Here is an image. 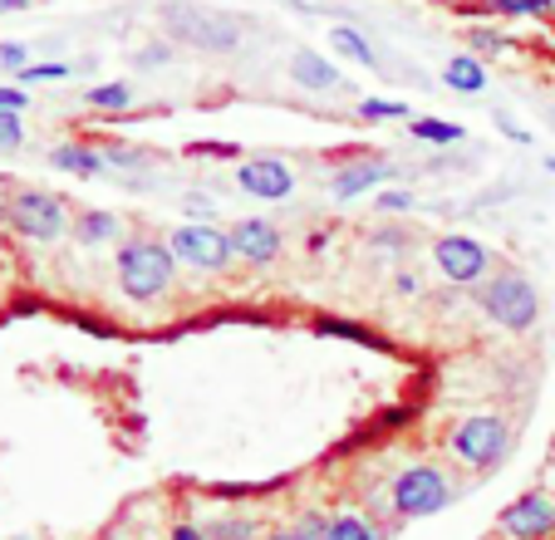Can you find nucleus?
Returning <instances> with one entry per match:
<instances>
[{
	"mask_svg": "<svg viewBox=\"0 0 555 540\" xmlns=\"http://www.w3.org/2000/svg\"><path fill=\"white\" fill-rule=\"evenodd\" d=\"M506 442H512V433H506V423L496 413H472L462 417L457 427H452V458L462 462V467H496V462L506 458Z\"/></svg>",
	"mask_w": 555,
	"mask_h": 540,
	"instance_id": "nucleus-5",
	"label": "nucleus"
},
{
	"mask_svg": "<svg viewBox=\"0 0 555 540\" xmlns=\"http://www.w3.org/2000/svg\"><path fill=\"white\" fill-rule=\"evenodd\" d=\"M25 143V124L15 108H0V147H21Z\"/></svg>",
	"mask_w": 555,
	"mask_h": 540,
	"instance_id": "nucleus-25",
	"label": "nucleus"
},
{
	"mask_svg": "<svg viewBox=\"0 0 555 540\" xmlns=\"http://www.w3.org/2000/svg\"><path fill=\"white\" fill-rule=\"evenodd\" d=\"M359 118H369V124H388V118H403V114H413L403 99H359V108H354Z\"/></svg>",
	"mask_w": 555,
	"mask_h": 540,
	"instance_id": "nucleus-20",
	"label": "nucleus"
},
{
	"mask_svg": "<svg viewBox=\"0 0 555 540\" xmlns=\"http://www.w3.org/2000/svg\"><path fill=\"white\" fill-rule=\"evenodd\" d=\"M163 25L178 44H192V50L207 54H227L242 44V25L221 11H207V5H188V0H172L163 5Z\"/></svg>",
	"mask_w": 555,
	"mask_h": 540,
	"instance_id": "nucleus-3",
	"label": "nucleus"
},
{
	"mask_svg": "<svg viewBox=\"0 0 555 540\" xmlns=\"http://www.w3.org/2000/svg\"><path fill=\"white\" fill-rule=\"evenodd\" d=\"M472 300H477V310H482L487 320L512 334H526L541 320V295H535L531 275H521V270H496V275H487V281L472 291Z\"/></svg>",
	"mask_w": 555,
	"mask_h": 540,
	"instance_id": "nucleus-2",
	"label": "nucleus"
},
{
	"mask_svg": "<svg viewBox=\"0 0 555 540\" xmlns=\"http://www.w3.org/2000/svg\"><path fill=\"white\" fill-rule=\"evenodd\" d=\"M0 227H11V192L0 188Z\"/></svg>",
	"mask_w": 555,
	"mask_h": 540,
	"instance_id": "nucleus-35",
	"label": "nucleus"
},
{
	"mask_svg": "<svg viewBox=\"0 0 555 540\" xmlns=\"http://www.w3.org/2000/svg\"><path fill=\"white\" fill-rule=\"evenodd\" d=\"M266 540H314L310 530H300V526H285V530H271Z\"/></svg>",
	"mask_w": 555,
	"mask_h": 540,
	"instance_id": "nucleus-33",
	"label": "nucleus"
},
{
	"mask_svg": "<svg viewBox=\"0 0 555 540\" xmlns=\"http://www.w3.org/2000/svg\"><path fill=\"white\" fill-rule=\"evenodd\" d=\"M413 138H423V143H462V128L457 124H442V118H413Z\"/></svg>",
	"mask_w": 555,
	"mask_h": 540,
	"instance_id": "nucleus-21",
	"label": "nucleus"
},
{
	"mask_svg": "<svg viewBox=\"0 0 555 540\" xmlns=\"http://www.w3.org/2000/svg\"><path fill=\"white\" fill-rule=\"evenodd\" d=\"M15 79H21V89L25 83H54V79H69V64H25Z\"/></svg>",
	"mask_w": 555,
	"mask_h": 540,
	"instance_id": "nucleus-23",
	"label": "nucleus"
},
{
	"mask_svg": "<svg viewBox=\"0 0 555 540\" xmlns=\"http://www.w3.org/2000/svg\"><path fill=\"white\" fill-rule=\"evenodd\" d=\"M291 74H295V83L300 89H339V69L330 60H320L314 50H295V60H291Z\"/></svg>",
	"mask_w": 555,
	"mask_h": 540,
	"instance_id": "nucleus-15",
	"label": "nucleus"
},
{
	"mask_svg": "<svg viewBox=\"0 0 555 540\" xmlns=\"http://www.w3.org/2000/svg\"><path fill=\"white\" fill-rule=\"evenodd\" d=\"M168 246L182 270H202V275H221L236 260L231 236L221 227H207V221H188V227L168 231Z\"/></svg>",
	"mask_w": 555,
	"mask_h": 540,
	"instance_id": "nucleus-6",
	"label": "nucleus"
},
{
	"mask_svg": "<svg viewBox=\"0 0 555 540\" xmlns=\"http://www.w3.org/2000/svg\"><path fill=\"white\" fill-rule=\"evenodd\" d=\"M50 163L60 167V172H69V177H104L108 172L104 153H99L94 143H60L50 153Z\"/></svg>",
	"mask_w": 555,
	"mask_h": 540,
	"instance_id": "nucleus-13",
	"label": "nucleus"
},
{
	"mask_svg": "<svg viewBox=\"0 0 555 540\" xmlns=\"http://www.w3.org/2000/svg\"><path fill=\"white\" fill-rule=\"evenodd\" d=\"M551 462H555V442H551Z\"/></svg>",
	"mask_w": 555,
	"mask_h": 540,
	"instance_id": "nucleus-36",
	"label": "nucleus"
},
{
	"mask_svg": "<svg viewBox=\"0 0 555 540\" xmlns=\"http://www.w3.org/2000/svg\"><path fill=\"white\" fill-rule=\"evenodd\" d=\"M433 260H438V275H442V281L462 285V291H477V285L487 281V270H492V250H487L482 241L457 236V231L438 236V246H433Z\"/></svg>",
	"mask_w": 555,
	"mask_h": 540,
	"instance_id": "nucleus-8",
	"label": "nucleus"
},
{
	"mask_svg": "<svg viewBox=\"0 0 555 540\" xmlns=\"http://www.w3.org/2000/svg\"><path fill=\"white\" fill-rule=\"evenodd\" d=\"M325 540H378V530L369 526L364 516H354V511H345V516L330 520V536Z\"/></svg>",
	"mask_w": 555,
	"mask_h": 540,
	"instance_id": "nucleus-19",
	"label": "nucleus"
},
{
	"mask_svg": "<svg viewBox=\"0 0 555 540\" xmlns=\"http://www.w3.org/2000/svg\"><path fill=\"white\" fill-rule=\"evenodd\" d=\"M378 207H384V211H409L413 197H409V192H384V197H378Z\"/></svg>",
	"mask_w": 555,
	"mask_h": 540,
	"instance_id": "nucleus-31",
	"label": "nucleus"
},
{
	"mask_svg": "<svg viewBox=\"0 0 555 540\" xmlns=\"http://www.w3.org/2000/svg\"><path fill=\"white\" fill-rule=\"evenodd\" d=\"M25 104H30V94H25V89H15V83H0V108H15V114H25Z\"/></svg>",
	"mask_w": 555,
	"mask_h": 540,
	"instance_id": "nucleus-30",
	"label": "nucleus"
},
{
	"mask_svg": "<svg viewBox=\"0 0 555 540\" xmlns=\"http://www.w3.org/2000/svg\"><path fill=\"white\" fill-rule=\"evenodd\" d=\"M448 501H452V487H448V477H442V467H433V462H413V467H403L399 481H393V511H399V520L438 516Z\"/></svg>",
	"mask_w": 555,
	"mask_h": 540,
	"instance_id": "nucleus-7",
	"label": "nucleus"
},
{
	"mask_svg": "<svg viewBox=\"0 0 555 540\" xmlns=\"http://www.w3.org/2000/svg\"><path fill=\"white\" fill-rule=\"evenodd\" d=\"M25 64H30V50H25V44H0V69H15V74H21Z\"/></svg>",
	"mask_w": 555,
	"mask_h": 540,
	"instance_id": "nucleus-29",
	"label": "nucleus"
},
{
	"mask_svg": "<svg viewBox=\"0 0 555 540\" xmlns=\"http://www.w3.org/2000/svg\"><path fill=\"white\" fill-rule=\"evenodd\" d=\"M227 236H231V250H236V260H251V266H271V260L281 256V246H285L281 227H275V221H266V217L236 221Z\"/></svg>",
	"mask_w": 555,
	"mask_h": 540,
	"instance_id": "nucleus-11",
	"label": "nucleus"
},
{
	"mask_svg": "<svg viewBox=\"0 0 555 540\" xmlns=\"http://www.w3.org/2000/svg\"><path fill=\"white\" fill-rule=\"evenodd\" d=\"M467 44H472L477 54H502V50H506V40H502V35H492V30H472Z\"/></svg>",
	"mask_w": 555,
	"mask_h": 540,
	"instance_id": "nucleus-28",
	"label": "nucleus"
},
{
	"mask_svg": "<svg viewBox=\"0 0 555 540\" xmlns=\"http://www.w3.org/2000/svg\"><path fill=\"white\" fill-rule=\"evenodd\" d=\"M314 330H320V334H335V339H354V344H364V349H378V334H369L364 324H349V320H320Z\"/></svg>",
	"mask_w": 555,
	"mask_h": 540,
	"instance_id": "nucleus-22",
	"label": "nucleus"
},
{
	"mask_svg": "<svg viewBox=\"0 0 555 540\" xmlns=\"http://www.w3.org/2000/svg\"><path fill=\"white\" fill-rule=\"evenodd\" d=\"M393 177V163L388 157H354L349 167H339L335 172V197H359V192L378 188V182H388Z\"/></svg>",
	"mask_w": 555,
	"mask_h": 540,
	"instance_id": "nucleus-12",
	"label": "nucleus"
},
{
	"mask_svg": "<svg viewBox=\"0 0 555 540\" xmlns=\"http://www.w3.org/2000/svg\"><path fill=\"white\" fill-rule=\"evenodd\" d=\"M172 540H211L207 526H192V520H182V526H172Z\"/></svg>",
	"mask_w": 555,
	"mask_h": 540,
	"instance_id": "nucleus-32",
	"label": "nucleus"
},
{
	"mask_svg": "<svg viewBox=\"0 0 555 540\" xmlns=\"http://www.w3.org/2000/svg\"><path fill=\"white\" fill-rule=\"evenodd\" d=\"M99 153H104V163H108V167H147V157L138 153V147H118V143H104V147H99Z\"/></svg>",
	"mask_w": 555,
	"mask_h": 540,
	"instance_id": "nucleus-27",
	"label": "nucleus"
},
{
	"mask_svg": "<svg viewBox=\"0 0 555 540\" xmlns=\"http://www.w3.org/2000/svg\"><path fill=\"white\" fill-rule=\"evenodd\" d=\"M442 83H448V89H457V94H482V89H487L482 60H472V54H452L448 69H442Z\"/></svg>",
	"mask_w": 555,
	"mask_h": 540,
	"instance_id": "nucleus-16",
	"label": "nucleus"
},
{
	"mask_svg": "<svg viewBox=\"0 0 555 540\" xmlns=\"http://www.w3.org/2000/svg\"><path fill=\"white\" fill-rule=\"evenodd\" d=\"M492 11H502V15H551L555 0H492Z\"/></svg>",
	"mask_w": 555,
	"mask_h": 540,
	"instance_id": "nucleus-24",
	"label": "nucleus"
},
{
	"mask_svg": "<svg viewBox=\"0 0 555 540\" xmlns=\"http://www.w3.org/2000/svg\"><path fill=\"white\" fill-rule=\"evenodd\" d=\"M207 536L211 540H256V530H251V520H217V526H207Z\"/></svg>",
	"mask_w": 555,
	"mask_h": 540,
	"instance_id": "nucleus-26",
	"label": "nucleus"
},
{
	"mask_svg": "<svg viewBox=\"0 0 555 540\" xmlns=\"http://www.w3.org/2000/svg\"><path fill=\"white\" fill-rule=\"evenodd\" d=\"M118 291L128 295V300L138 305H153L163 300V295L172 291V281H178V256H172L168 241L157 236H128L124 246H118Z\"/></svg>",
	"mask_w": 555,
	"mask_h": 540,
	"instance_id": "nucleus-1",
	"label": "nucleus"
},
{
	"mask_svg": "<svg viewBox=\"0 0 555 540\" xmlns=\"http://www.w3.org/2000/svg\"><path fill=\"white\" fill-rule=\"evenodd\" d=\"M506 540H551L555 536V491H526L496 516Z\"/></svg>",
	"mask_w": 555,
	"mask_h": 540,
	"instance_id": "nucleus-9",
	"label": "nucleus"
},
{
	"mask_svg": "<svg viewBox=\"0 0 555 540\" xmlns=\"http://www.w3.org/2000/svg\"><path fill=\"white\" fill-rule=\"evenodd\" d=\"M35 0H0V15H15V11H30Z\"/></svg>",
	"mask_w": 555,
	"mask_h": 540,
	"instance_id": "nucleus-34",
	"label": "nucleus"
},
{
	"mask_svg": "<svg viewBox=\"0 0 555 540\" xmlns=\"http://www.w3.org/2000/svg\"><path fill=\"white\" fill-rule=\"evenodd\" d=\"M330 44H335L339 54H349L354 64H364V69H374V64H378L374 50H369V40L354 30V25H335V30H330Z\"/></svg>",
	"mask_w": 555,
	"mask_h": 540,
	"instance_id": "nucleus-17",
	"label": "nucleus"
},
{
	"mask_svg": "<svg viewBox=\"0 0 555 540\" xmlns=\"http://www.w3.org/2000/svg\"><path fill=\"white\" fill-rule=\"evenodd\" d=\"M236 182H242V192H251L261 202H285L295 192V172L281 157H246L236 167Z\"/></svg>",
	"mask_w": 555,
	"mask_h": 540,
	"instance_id": "nucleus-10",
	"label": "nucleus"
},
{
	"mask_svg": "<svg viewBox=\"0 0 555 540\" xmlns=\"http://www.w3.org/2000/svg\"><path fill=\"white\" fill-rule=\"evenodd\" d=\"M11 231L21 241H40V246H50V241L69 236L74 217H69V207H64L60 192L11 188Z\"/></svg>",
	"mask_w": 555,
	"mask_h": 540,
	"instance_id": "nucleus-4",
	"label": "nucleus"
},
{
	"mask_svg": "<svg viewBox=\"0 0 555 540\" xmlns=\"http://www.w3.org/2000/svg\"><path fill=\"white\" fill-rule=\"evenodd\" d=\"M118 231H124V221H118L114 211L89 207V211H79V217H74L69 236L79 241V246H108V241H118Z\"/></svg>",
	"mask_w": 555,
	"mask_h": 540,
	"instance_id": "nucleus-14",
	"label": "nucleus"
},
{
	"mask_svg": "<svg viewBox=\"0 0 555 540\" xmlns=\"http://www.w3.org/2000/svg\"><path fill=\"white\" fill-rule=\"evenodd\" d=\"M85 99H89V108H128L133 104V89L124 79H114V83H94Z\"/></svg>",
	"mask_w": 555,
	"mask_h": 540,
	"instance_id": "nucleus-18",
	"label": "nucleus"
}]
</instances>
